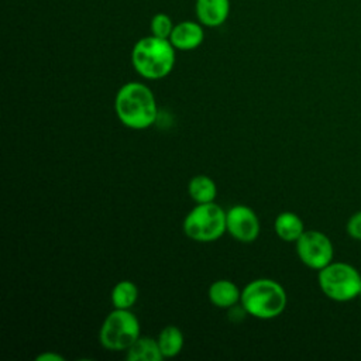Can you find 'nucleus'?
Returning a JSON list of instances; mask_svg holds the SVG:
<instances>
[{
	"instance_id": "1",
	"label": "nucleus",
	"mask_w": 361,
	"mask_h": 361,
	"mask_svg": "<svg viewBox=\"0 0 361 361\" xmlns=\"http://www.w3.org/2000/svg\"><path fill=\"white\" fill-rule=\"evenodd\" d=\"M114 109L118 120L133 130L151 127L158 116L154 93L147 85L140 82H128L118 89Z\"/></svg>"
},
{
	"instance_id": "2",
	"label": "nucleus",
	"mask_w": 361,
	"mask_h": 361,
	"mask_svg": "<svg viewBox=\"0 0 361 361\" xmlns=\"http://www.w3.org/2000/svg\"><path fill=\"white\" fill-rule=\"evenodd\" d=\"M131 63L145 79H162L175 65V47L169 39L148 35L135 42L131 51Z\"/></svg>"
},
{
	"instance_id": "3",
	"label": "nucleus",
	"mask_w": 361,
	"mask_h": 361,
	"mask_svg": "<svg viewBox=\"0 0 361 361\" xmlns=\"http://www.w3.org/2000/svg\"><path fill=\"white\" fill-rule=\"evenodd\" d=\"M240 302L245 313L267 320L279 316L285 310L288 296L283 286L276 281L259 278L245 285Z\"/></svg>"
},
{
	"instance_id": "4",
	"label": "nucleus",
	"mask_w": 361,
	"mask_h": 361,
	"mask_svg": "<svg viewBox=\"0 0 361 361\" xmlns=\"http://www.w3.org/2000/svg\"><path fill=\"white\" fill-rule=\"evenodd\" d=\"M317 282L322 292L336 302L353 300L361 292V274L347 262L331 261L319 269Z\"/></svg>"
},
{
	"instance_id": "5",
	"label": "nucleus",
	"mask_w": 361,
	"mask_h": 361,
	"mask_svg": "<svg viewBox=\"0 0 361 361\" xmlns=\"http://www.w3.org/2000/svg\"><path fill=\"white\" fill-rule=\"evenodd\" d=\"M185 234L199 243H212L219 240L226 226V212L216 203H197L183 220Z\"/></svg>"
},
{
	"instance_id": "6",
	"label": "nucleus",
	"mask_w": 361,
	"mask_h": 361,
	"mask_svg": "<svg viewBox=\"0 0 361 361\" xmlns=\"http://www.w3.org/2000/svg\"><path fill=\"white\" fill-rule=\"evenodd\" d=\"M140 337V322L130 309H116L104 319L99 340L100 344L110 351L128 350Z\"/></svg>"
},
{
	"instance_id": "7",
	"label": "nucleus",
	"mask_w": 361,
	"mask_h": 361,
	"mask_svg": "<svg viewBox=\"0 0 361 361\" xmlns=\"http://www.w3.org/2000/svg\"><path fill=\"white\" fill-rule=\"evenodd\" d=\"M296 252L306 267L319 271L333 261L334 247L324 233L305 230L296 241Z\"/></svg>"
},
{
	"instance_id": "8",
	"label": "nucleus",
	"mask_w": 361,
	"mask_h": 361,
	"mask_svg": "<svg viewBox=\"0 0 361 361\" xmlns=\"http://www.w3.org/2000/svg\"><path fill=\"white\" fill-rule=\"evenodd\" d=\"M228 234L241 243H252L259 234V219L255 212L244 204H235L226 212Z\"/></svg>"
},
{
	"instance_id": "9",
	"label": "nucleus",
	"mask_w": 361,
	"mask_h": 361,
	"mask_svg": "<svg viewBox=\"0 0 361 361\" xmlns=\"http://www.w3.org/2000/svg\"><path fill=\"white\" fill-rule=\"evenodd\" d=\"M204 39V31L200 23L195 21H182L179 24H175L172 34L169 37L171 44L175 47V49L179 51H192L200 47V44Z\"/></svg>"
},
{
	"instance_id": "10",
	"label": "nucleus",
	"mask_w": 361,
	"mask_h": 361,
	"mask_svg": "<svg viewBox=\"0 0 361 361\" xmlns=\"http://www.w3.org/2000/svg\"><path fill=\"white\" fill-rule=\"evenodd\" d=\"M195 11L202 25L219 27L230 14V0H196Z\"/></svg>"
},
{
	"instance_id": "11",
	"label": "nucleus",
	"mask_w": 361,
	"mask_h": 361,
	"mask_svg": "<svg viewBox=\"0 0 361 361\" xmlns=\"http://www.w3.org/2000/svg\"><path fill=\"white\" fill-rule=\"evenodd\" d=\"M209 300L212 305L221 307V309H228L237 305V302L241 299V290L238 286L228 281V279H219L214 281L210 288H209Z\"/></svg>"
},
{
	"instance_id": "12",
	"label": "nucleus",
	"mask_w": 361,
	"mask_h": 361,
	"mask_svg": "<svg viewBox=\"0 0 361 361\" xmlns=\"http://www.w3.org/2000/svg\"><path fill=\"white\" fill-rule=\"evenodd\" d=\"M276 235L288 243H296L298 238L303 234L305 226L302 219L293 212H282L276 216L275 223Z\"/></svg>"
},
{
	"instance_id": "13",
	"label": "nucleus",
	"mask_w": 361,
	"mask_h": 361,
	"mask_svg": "<svg viewBox=\"0 0 361 361\" xmlns=\"http://www.w3.org/2000/svg\"><path fill=\"white\" fill-rule=\"evenodd\" d=\"M128 361H162L164 355L158 345V340L152 337H138L127 350Z\"/></svg>"
},
{
	"instance_id": "14",
	"label": "nucleus",
	"mask_w": 361,
	"mask_h": 361,
	"mask_svg": "<svg viewBox=\"0 0 361 361\" xmlns=\"http://www.w3.org/2000/svg\"><path fill=\"white\" fill-rule=\"evenodd\" d=\"M188 193L196 203H209L214 202L217 186L212 178L206 175H197L189 180Z\"/></svg>"
},
{
	"instance_id": "15",
	"label": "nucleus",
	"mask_w": 361,
	"mask_h": 361,
	"mask_svg": "<svg viewBox=\"0 0 361 361\" xmlns=\"http://www.w3.org/2000/svg\"><path fill=\"white\" fill-rule=\"evenodd\" d=\"M158 345L164 358H172L178 355L183 347V333L176 326H165L158 334Z\"/></svg>"
},
{
	"instance_id": "16",
	"label": "nucleus",
	"mask_w": 361,
	"mask_h": 361,
	"mask_svg": "<svg viewBox=\"0 0 361 361\" xmlns=\"http://www.w3.org/2000/svg\"><path fill=\"white\" fill-rule=\"evenodd\" d=\"M138 299V288L131 281H120L111 290V302L116 309H131Z\"/></svg>"
},
{
	"instance_id": "17",
	"label": "nucleus",
	"mask_w": 361,
	"mask_h": 361,
	"mask_svg": "<svg viewBox=\"0 0 361 361\" xmlns=\"http://www.w3.org/2000/svg\"><path fill=\"white\" fill-rule=\"evenodd\" d=\"M173 23L171 20V17L165 13H158L152 17L149 28H151V34L159 38H165L169 39L172 30H173Z\"/></svg>"
},
{
	"instance_id": "18",
	"label": "nucleus",
	"mask_w": 361,
	"mask_h": 361,
	"mask_svg": "<svg viewBox=\"0 0 361 361\" xmlns=\"http://www.w3.org/2000/svg\"><path fill=\"white\" fill-rule=\"evenodd\" d=\"M347 234L353 238V240H358L361 241V210L355 212L347 221L345 226Z\"/></svg>"
},
{
	"instance_id": "19",
	"label": "nucleus",
	"mask_w": 361,
	"mask_h": 361,
	"mask_svg": "<svg viewBox=\"0 0 361 361\" xmlns=\"http://www.w3.org/2000/svg\"><path fill=\"white\" fill-rule=\"evenodd\" d=\"M35 360H37V361H63V357L59 355V354H56V353L47 351V353L39 354Z\"/></svg>"
},
{
	"instance_id": "20",
	"label": "nucleus",
	"mask_w": 361,
	"mask_h": 361,
	"mask_svg": "<svg viewBox=\"0 0 361 361\" xmlns=\"http://www.w3.org/2000/svg\"><path fill=\"white\" fill-rule=\"evenodd\" d=\"M358 298H360V299H361V292H360V296H358Z\"/></svg>"
}]
</instances>
